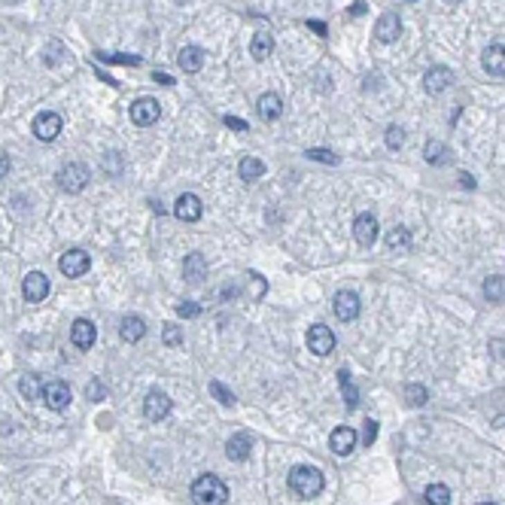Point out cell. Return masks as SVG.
I'll return each instance as SVG.
<instances>
[{"label":"cell","instance_id":"obj_48","mask_svg":"<svg viewBox=\"0 0 505 505\" xmlns=\"http://www.w3.org/2000/svg\"><path fill=\"white\" fill-rule=\"evenodd\" d=\"M460 186H463V189H475V177H469V174L463 171V174H460Z\"/></svg>","mask_w":505,"mask_h":505},{"label":"cell","instance_id":"obj_20","mask_svg":"<svg viewBox=\"0 0 505 505\" xmlns=\"http://www.w3.org/2000/svg\"><path fill=\"white\" fill-rule=\"evenodd\" d=\"M143 335H147V323H143V317H122L119 323V338L125 344H134L140 341Z\"/></svg>","mask_w":505,"mask_h":505},{"label":"cell","instance_id":"obj_35","mask_svg":"<svg viewBox=\"0 0 505 505\" xmlns=\"http://www.w3.org/2000/svg\"><path fill=\"white\" fill-rule=\"evenodd\" d=\"M162 341L167 344V347H180L183 344V329L180 326H165L162 329Z\"/></svg>","mask_w":505,"mask_h":505},{"label":"cell","instance_id":"obj_10","mask_svg":"<svg viewBox=\"0 0 505 505\" xmlns=\"http://www.w3.org/2000/svg\"><path fill=\"white\" fill-rule=\"evenodd\" d=\"M21 295H25V302H30V304L43 302V298L49 295V277H46L43 271H30L25 277V283H21Z\"/></svg>","mask_w":505,"mask_h":505},{"label":"cell","instance_id":"obj_33","mask_svg":"<svg viewBox=\"0 0 505 505\" xmlns=\"http://www.w3.org/2000/svg\"><path fill=\"white\" fill-rule=\"evenodd\" d=\"M484 295H487V302H505V280L502 277H487L484 280Z\"/></svg>","mask_w":505,"mask_h":505},{"label":"cell","instance_id":"obj_12","mask_svg":"<svg viewBox=\"0 0 505 505\" xmlns=\"http://www.w3.org/2000/svg\"><path fill=\"white\" fill-rule=\"evenodd\" d=\"M71 341L76 350H91L98 341V332H95V323L91 320H76L71 326Z\"/></svg>","mask_w":505,"mask_h":505},{"label":"cell","instance_id":"obj_43","mask_svg":"<svg viewBox=\"0 0 505 505\" xmlns=\"http://www.w3.org/2000/svg\"><path fill=\"white\" fill-rule=\"evenodd\" d=\"M61 52H64V46H61V43H49V49H46V64L55 67V64H58L55 55H61Z\"/></svg>","mask_w":505,"mask_h":505},{"label":"cell","instance_id":"obj_28","mask_svg":"<svg viewBox=\"0 0 505 505\" xmlns=\"http://www.w3.org/2000/svg\"><path fill=\"white\" fill-rule=\"evenodd\" d=\"M338 384H341V393H344V405L354 411L356 405H359V389L354 387V380H350V371L347 369L338 371Z\"/></svg>","mask_w":505,"mask_h":505},{"label":"cell","instance_id":"obj_36","mask_svg":"<svg viewBox=\"0 0 505 505\" xmlns=\"http://www.w3.org/2000/svg\"><path fill=\"white\" fill-rule=\"evenodd\" d=\"M210 393L217 396V402H223V405H235V393L232 389H226L219 380H210Z\"/></svg>","mask_w":505,"mask_h":505},{"label":"cell","instance_id":"obj_26","mask_svg":"<svg viewBox=\"0 0 505 505\" xmlns=\"http://www.w3.org/2000/svg\"><path fill=\"white\" fill-rule=\"evenodd\" d=\"M238 174H241V180L252 183V180H259L265 174V162L262 158H256V156H244L241 165H238Z\"/></svg>","mask_w":505,"mask_h":505},{"label":"cell","instance_id":"obj_3","mask_svg":"<svg viewBox=\"0 0 505 505\" xmlns=\"http://www.w3.org/2000/svg\"><path fill=\"white\" fill-rule=\"evenodd\" d=\"M89 177H91L89 165H82V162H71V165H64V167L58 171V186L64 189V192L76 195V192H82V189L89 186Z\"/></svg>","mask_w":505,"mask_h":505},{"label":"cell","instance_id":"obj_16","mask_svg":"<svg viewBox=\"0 0 505 505\" xmlns=\"http://www.w3.org/2000/svg\"><path fill=\"white\" fill-rule=\"evenodd\" d=\"M335 317H338L341 323L356 320L359 317V295L350 293V289H344V293L335 295Z\"/></svg>","mask_w":505,"mask_h":505},{"label":"cell","instance_id":"obj_32","mask_svg":"<svg viewBox=\"0 0 505 505\" xmlns=\"http://www.w3.org/2000/svg\"><path fill=\"white\" fill-rule=\"evenodd\" d=\"M405 399H408L411 408H420V405L430 402V389L420 387V384H408L405 387Z\"/></svg>","mask_w":505,"mask_h":505},{"label":"cell","instance_id":"obj_5","mask_svg":"<svg viewBox=\"0 0 505 505\" xmlns=\"http://www.w3.org/2000/svg\"><path fill=\"white\" fill-rule=\"evenodd\" d=\"M58 268L64 277H82V274L91 268V256L86 250H67L64 256L58 259Z\"/></svg>","mask_w":505,"mask_h":505},{"label":"cell","instance_id":"obj_37","mask_svg":"<svg viewBox=\"0 0 505 505\" xmlns=\"http://www.w3.org/2000/svg\"><path fill=\"white\" fill-rule=\"evenodd\" d=\"M308 158H313V162H326V165H338V156H335L332 149H308L304 152Z\"/></svg>","mask_w":505,"mask_h":505},{"label":"cell","instance_id":"obj_4","mask_svg":"<svg viewBox=\"0 0 505 505\" xmlns=\"http://www.w3.org/2000/svg\"><path fill=\"white\" fill-rule=\"evenodd\" d=\"M162 116V104L156 98H137L131 104V122L137 128H147V125H156V119Z\"/></svg>","mask_w":505,"mask_h":505},{"label":"cell","instance_id":"obj_17","mask_svg":"<svg viewBox=\"0 0 505 505\" xmlns=\"http://www.w3.org/2000/svg\"><path fill=\"white\" fill-rule=\"evenodd\" d=\"M481 64L490 76H505V46L502 43H490L481 55Z\"/></svg>","mask_w":505,"mask_h":505},{"label":"cell","instance_id":"obj_25","mask_svg":"<svg viewBox=\"0 0 505 505\" xmlns=\"http://www.w3.org/2000/svg\"><path fill=\"white\" fill-rule=\"evenodd\" d=\"M387 250H389V252H408V250H411V232H408V228H402V226L389 228V235H387Z\"/></svg>","mask_w":505,"mask_h":505},{"label":"cell","instance_id":"obj_7","mask_svg":"<svg viewBox=\"0 0 505 505\" xmlns=\"http://www.w3.org/2000/svg\"><path fill=\"white\" fill-rule=\"evenodd\" d=\"M61 128H64V119H61L58 113H52V110L37 113V119H34V134L40 137L43 143L55 140V137L61 134Z\"/></svg>","mask_w":505,"mask_h":505},{"label":"cell","instance_id":"obj_49","mask_svg":"<svg viewBox=\"0 0 505 505\" xmlns=\"http://www.w3.org/2000/svg\"><path fill=\"white\" fill-rule=\"evenodd\" d=\"M98 426H101V430H110V426H113V417H107V414L98 417Z\"/></svg>","mask_w":505,"mask_h":505},{"label":"cell","instance_id":"obj_22","mask_svg":"<svg viewBox=\"0 0 505 505\" xmlns=\"http://www.w3.org/2000/svg\"><path fill=\"white\" fill-rule=\"evenodd\" d=\"M208 274V262H204L201 252H189L186 259H183V277H186V283H198Z\"/></svg>","mask_w":505,"mask_h":505},{"label":"cell","instance_id":"obj_23","mask_svg":"<svg viewBox=\"0 0 505 505\" xmlns=\"http://www.w3.org/2000/svg\"><path fill=\"white\" fill-rule=\"evenodd\" d=\"M177 61H180V67H183L186 73H198V71L204 67V52L198 49V46H183Z\"/></svg>","mask_w":505,"mask_h":505},{"label":"cell","instance_id":"obj_30","mask_svg":"<svg viewBox=\"0 0 505 505\" xmlns=\"http://www.w3.org/2000/svg\"><path fill=\"white\" fill-rule=\"evenodd\" d=\"M95 58L104 61V64H128V67L140 64V55H122V52H98Z\"/></svg>","mask_w":505,"mask_h":505},{"label":"cell","instance_id":"obj_53","mask_svg":"<svg viewBox=\"0 0 505 505\" xmlns=\"http://www.w3.org/2000/svg\"><path fill=\"white\" fill-rule=\"evenodd\" d=\"M481 505H496V502H481Z\"/></svg>","mask_w":505,"mask_h":505},{"label":"cell","instance_id":"obj_14","mask_svg":"<svg viewBox=\"0 0 505 505\" xmlns=\"http://www.w3.org/2000/svg\"><path fill=\"white\" fill-rule=\"evenodd\" d=\"M354 238H356V244H362V247H371V244L378 241V219H374L371 213H359L356 217Z\"/></svg>","mask_w":505,"mask_h":505},{"label":"cell","instance_id":"obj_15","mask_svg":"<svg viewBox=\"0 0 505 505\" xmlns=\"http://www.w3.org/2000/svg\"><path fill=\"white\" fill-rule=\"evenodd\" d=\"M399 34H402V19L396 12H384L378 19V25H374V37H378L380 43H393V40H399Z\"/></svg>","mask_w":505,"mask_h":505},{"label":"cell","instance_id":"obj_9","mask_svg":"<svg viewBox=\"0 0 505 505\" xmlns=\"http://www.w3.org/2000/svg\"><path fill=\"white\" fill-rule=\"evenodd\" d=\"M167 414H171V399H167L162 389H152L147 399H143V417L152 420V423H162Z\"/></svg>","mask_w":505,"mask_h":505},{"label":"cell","instance_id":"obj_24","mask_svg":"<svg viewBox=\"0 0 505 505\" xmlns=\"http://www.w3.org/2000/svg\"><path fill=\"white\" fill-rule=\"evenodd\" d=\"M271 49H274V37L268 34V30H259V34H252V43H250V55L256 61H265L271 58Z\"/></svg>","mask_w":505,"mask_h":505},{"label":"cell","instance_id":"obj_8","mask_svg":"<svg viewBox=\"0 0 505 505\" xmlns=\"http://www.w3.org/2000/svg\"><path fill=\"white\" fill-rule=\"evenodd\" d=\"M308 347H311L317 356H329V354L335 350V332H332L329 326H323V323L311 326V329H308Z\"/></svg>","mask_w":505,"mask_h":505},{"label":"cell","instance_id":"obj_21","mask_svg":"<svg viewBox=\"0 0 505 505\" xmlns=\"http://www.w3.org/2000/svg\"><path fill=\"white\" fill-rule=\"evenodd\" d=\"M250 448H252V439H250L247 432H238V435H232V439H228L226 454H228V460L244 463V460L250 457Z\"/></svg>","mask_w":505,"mask_h":505},{"label":"cell","instance_id":"obj_44","mask_svg":"<svg viewBox=\"0 0 505 505\" xmlns=\"http://www.w3.org/2000/svg\"><path fill=\"white\" fill-rule=\"evenodd\" d=\"M223 122H226L228 128H232V131H247V128H250L247 122H244V119H238V116H226Z\"/></svg>","mask_w":505,"mask_h":505},{"label":"cell","instance_id":"obj_39","mask_svg":"<svg viewBox=\"0 0 505 505\" xmlns=\"http://www.w3.org/2000/svg\"><path fill=\"white\" fill-rule=\"evenodd\" d=\"M374 439H378V420H365L362 423V445L371 448Z\"/></svg>","mask_w":505,"mask_h":505},{"label":"cell","instance_id":"obj_6","mask_svg":"<svg viewBox=\"0 0 505 505\" xmlns=\"http://www.w3.org/2000/svg\"><path fill=\"white\" fill-rule=\"evenodd\" d=\"M43 399H46V408L64 411L67 405H71V399H73L71 384H67V380H49V384L43 387Z\"/></svg>","mask_w":505,"mask_h":505},{"label":"cell","instance_id":"obj_40","mask_svg":"<svg viewBox=\"0 0 505 505\" xmlns=\"http://www.w3.org/2000/svg\"><path fill=\"white\" fill-rule=\"evenodd\" d=\"M177 313L183 320H192V317H198V313H201V304L198 302H180L177 304Z\"/></svg>","mask_w":505,"mask_h":505},{"label":"cell","instance_id":"obj_47","mask_svg":"<svg viewBox=\"0 0 505 505\" xmlns=\"http://www.w3.org/2000/svg\"><path fill=\"white\" fill-rule=\"evenodd\" d=\"M308 28H311V30H317L320 37H326V25H323V21H317V19H308Z\"/></svg>","mask_w":505,"mask_h":505},{"label":"cell","instance_id":"obj_50","mask_svg":"<svg viewBox=\"0 0 505 505\" xmlns=\"http://www.w3.org/2000/svg\"><path fill=\"white\" fill-rule=\"evenodd\" d=\"M350 12H354V15H362V12H365V3H362V0H356V3L350 6Z\"/></svg>","mask_w":505,"mask_h":505},{"label":"cell","instance_id":"obj_34","mask_svg":"<svg viewBox=\"0 0 505 505\" xmlns=\"http://www.w3.org/2000/svg\"><path fill=\"white\" fill-rule=\"evenodd\" d=\"M86 396L91 402H104L107 399V387H104V380L101 378H91L89 380V387H86Z\"/></svg>","mask_w":505,"mask_h":505},{"label":"cell","instance_id":"obj_13","mask_svg":"<svg viewBox=\"0 0 505 505\" xmlns=\"http://www.w3.org/2000/svg\"><path fill=\"white\" fill-rule=\"evenodd\" d=\"M356 441H359V435H356L354 426H338V430L329 435V448H332L338 457H347L350 450L356 448Z\"/></svg>","mask_w":505,"mask_h":505},{"label":"cell","instance_id":"obj_46","mask_svg":"<svg viewBox=\"0 0 505 505\" xmlns=\"http://www.w3.org/2000/svg\"><path fill=\"white\" fill-rule=\"evenodd\" d=\"M10 167H12V162H10V156H3V152H0V180L6 177V174H10Z\"/></svg>","mask_w":505,"mask_h":505},{"label":"cell","instance_id":"obj_38","mask_svg":"<svg viewBox=\"0 0 505 505\" xmlns=\"http://www.w3.org/2000/svg\"><path fill=\"white\" fill-rule=\"evenodd\" d=\"M402 143H405V131H402L399 125H389L387 128V147L389 149H399Z\"/></svg>","mask_w":505,"mask_h":505},{"label":"cell","instance_id":"obj_41","mask_svg":"<svg viewBox=\"0 0 505 505\" xmlns=\"http://www.w3.org/2000/svg\"><path fill=\"white\" fill-rule=\"evenodd\" d=\"M104 171H107V174H113V177H116V174L122 171V158H119V152H110V156L104 158Z\"/></svg>","mask_w":505,"mask_h":505},{"label":"cell","instance_id":"obj_2","mask_svg":"<svg viewBox=\"0 0 505 505\" xmlns=\"http://www.w3.org/2000/svg\"><path fill=\"white\" fill-rule=\"evenodd\" d=\"M192 502L195 505H226L228 487L217 475H201L192 481Z\"/></svg>","mask_w":505,"mask_h":505},{"label":"cell","instance_id":"obj_11","mask_svg":"<svg viewBox=\"0 0 505 505\" xmlns=\"http://www.w3.org/2000/svg\"><path fill=\"white\" fill-rule=\"evenodd\" d=\"M201 198L192 195V192H183L177 201H174V213H177V219L183 223H198L201 219Z\"/></svg>","mask_w":505,"mask_h":505},{"label":"cell","instance_id":"obj_52","mask_svg":"<svg viewBox=\"0 0 505 505\" xmlns=\"http://www.w3.org/2000/svg\"><path fill=\"white\" fill-rule=\"evenodd\" d=\"M448 3H450V6H457V3H460V0H448Z\"/></svg>","mask_w":505,"mask_h":505},{"label":"cell","instance_id":"obj_19","mask_svg":"<svg viewBox=\"0 0 505 505\" xmlns=\"http://www.w3.org/2000/svg\"><path fill=\"white\" fill-rule=\"evenodd\" d=\"M256 110H259V119H265V122H277L280 119V113H283V101L274 91H265L262 98L256 101Z\"/></svg>","mask_w":505,"mask_h":505},{"label":"cell","instance_id":"obj_42","mask_svg":"<svg viewBox=\"0 0 505 505\" xmlns=\"http://www.w3.org/2000/svg\"><path fill=\"white\" fill-rule=\"evenodd\" d=\"M252 277V283H250V293H252V298H262L265 295V289H268V283L259 277V274H250Z\"/></svg>","mask_w":505,"mask_h":505},{"label":"cell","instance_id":"obj_27","mask_svg":"<svg viewBox=\"0 0 505 505\" xmlns=\"http://www.w3.org/2000/svg\"><path fill=\"white\" fill-rule=\"evenodd\" d=\"M43 387L46 384L40 374H21V380H19V389L25 399H43Z\"/></svg>","mask_w":505,"mask_h":505},{"label":"cell","instance_id":"obj_51","mask_svg":"<svg viewBox=\"0 0 505 505\" xmlns=\"http://www.w3.org/2000/svg\"><path fill=\"white\" fill-rule=\"evenodd\" d=\"M3 3H21V0H3Z\"/></svg>","mask_w":505,"mask_h":505},{"label":"cell","instance_id":"obj_29","mask_svg":"<svg viewBox=\"0 0 505 505\" xmlns=\"http://www.w3.org/2000/svg\"><path fill=\"white\" fill-rule=\"evenodd\" d=\"M423 502L426 505H450V490L445 484H430L423 490Z\"/></svg>","mask_w":505,"mask_h":505},{"label":"cell","instance_id":"obj_1","mask_svg":"<svg viewBox=\"0 0 505 505\" xmlns=\"http://www.w3.org/2000/svg\"><path fill=\"white\" fill-rule=\"evenodd\" d=\"M286 484L295 496H302V499H313V496L323 493L326 478H323V472L313 469V466H295V469L289 472Z\"/></svg>","mask_w":505,"mask_h":505},{"label":"cell","instance_id":"obj_45","mask_svg":"<svg viewBox=\"0 0 505 505\" xmlns=\"http://www.w3.org/2000/svg\"><path fill=\"white\" fill-rule=\"evenodd\" d=\"M152 80H156L158 86H174V80H171V76H167L165 71H156V73H152Z\"/></svg>","mask_w":505,"mask_h":505},{"label":"cell","instance_id":"obj_18","mask_svg":"<svg viewBox=\"0 0 505 505\" xmlns=\"http://www.w3.org/2000/svg\"><path fill=\"white\" fill-rule=\"evenodd\" d=\"M450 82H454V73H450L448 67H430L423 76V89L430 91V95H441Z\"/></svg>","mask_w":505,"mask_h":505},{"label":"cell","instance_id":"obj_31","mask_svg":"<svg viewBox=\"0 0 505 505\" xmlns=\"http://www.w3.org/2000/svg\"><path fill=\"white\" fill-rule=\"evenodd\" d=\"M448 158H450V152H448L445 143H439V140L426 143V162H430V165H445Z\"/></svg>","mask_w":505,"mask_h":505}]
</instances>
